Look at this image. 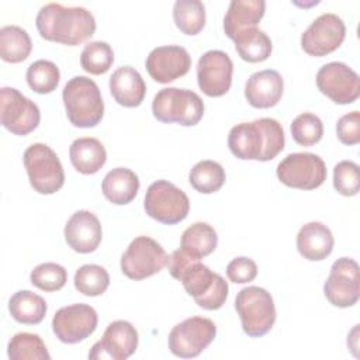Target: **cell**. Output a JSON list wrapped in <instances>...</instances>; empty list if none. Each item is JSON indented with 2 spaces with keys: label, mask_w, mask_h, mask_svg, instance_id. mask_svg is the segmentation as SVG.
<instances>
[{
  "label": "cell",
  "mask_w": 360,
  "mask_h": 360,
  "mask_svg": "<svg viewBox=\"0 0 360 360\" xmlns=\"http://www.w3.org/2000/svg\"><path fill=\"white\" fill-rule=\"evenodd\" d=\"M8 311L17 322L37 325L45 318L46 302L41 295L30 290H20L10 298Z\"/></svg>",
  "instance_id": "27"
},
{
  "label": "cell",
  "mask_w": 360,
  "mask_h": 360,
  "mask_svg": "<svg viewBox=\"0 0 360 360\" xmlns=\"http://www.w3.org/2000/svg\"><path fill=\"white\" fill-rule=\"evenodd\" d=\"M263 0H232L224 17V31L232 41L240 34L256 28L264 15Z\"/></svg>",
  "instance_id": "22"
},
{
  "label": "cell",
  "mask_w": 360,
  "mask_h": 360,
  "mask_svg": "<svg viewBox=\"0 0 360 360\" xmlns=\"http://www.w3.org/2000/svg\"><path fill=\"white\" fill-rule=\"evenodd\" d=\"M75 288L87 297H97L105 292L110 285L108 271L98 264H83L75 273Z\"/></svg>",
  "instance_id": "34"
},
{
  "label": "cell",
  "mask_w": 360,
  "mask_h": 360,
  "mask_svg": "<svg viewBox=\"0 0 360 360\" xmlns=\"http://www.w3.org/2000/svg\"><path fill=\"white\" fill-rule=\"evenodd\" d=\"M152 112L160 122H176L184 127H193L197 125L204 115V103L193 90L165 87L155 94Z\"/></svg>",
  "instance_id": "5"
},
{
  "label": "cell",
  "mask_w": 360,
  "mask_h": 360,
  "mask_svg": "<svg viewBox=\"0 0 360 360\" xmlns=\"http://www.w3.org/2000/svg\"><path fill=\"white\" fill-rule=\"evenodd\" d=\"M30 280L34 287L42 291H58L66 284L68 271L63 266L58 263L46 262L34 267L30 274Z\"/></svg>",
  "instance_id": "38"
},
{
  "label": "cell",
  "mask_w": 360,
  "mask_h": 360,
  "mask_svg": "<svg viewBox=\"0 0 360 360\" xmlns=\"http://www.w3.org/2000/svg\"><path fill=\"white\" fill-rule=\"evenodd\" d=\"M316 86L336 104H352L360 96L359 75L342 62H329L316 73Z\"/></svg>",
  "instance_id": "15"
},
{
  "label": "cell",
  "mask_w": 360,
  "mask_h": 360,
  "mask_svg": "<svg viewBox=\"0 0 360 360\" xmlns=\"http://www.w3.org/2000/svg\"><path fill=\"white\" fill-rule=\"evenodd\" d=\"M333 243L330 229L318 221L302 225L297 235V249L300 255L311 262L326 259L332 253Z\"/></svg>",
  "instance_id": "23"
},
{
  "label": "cell",
  "mask_w": 360,
  "mask_h": 360,
  "mask_svg": "<svg viewBox=\"0 0 360 360\" xmlns=\"http://www.w3.org/2000/svg\"><path fill=\"white\" fill-rule=\"evenodd\" d=\"M0 121L1 125L14 135H27L32 132L39 121L38 105L21 94L14 87L0 89Z\"/></svg>",
  "instance_id": "12"
},
{
  "label": "cell",
  "mask_w": 360,
  "mask_h": 360,
  "mask_svg": "<svg viewBox=\"0 0 360 360\" xmlns=\"http://www.w3.org/2000/svg\"><path fill=\"white\" fill-rule=\"evenodd\" d=\"M346 35L343 20L333 14L325 13L316 17L301 35V46L311 56H325L336 51Z\"/></svg>",
  "instance_id": "16"
},
{
  "label": "cell",
  "mask_w": 360,
  "mask_h": 360,
  "mask_svg": "<svg viewBox=\"0 0 360 360\" xmlns=\"http://www.w3.org/2000/svg\"><path fill=\"white\" fill-rule=\"evenodd\" d=\"M103 238L98 218L87 210H79L65 225V240L77 253L94 252Z\"/></svg>",
  "instance_id": "20"
},
{
  "label": "cell",
  "mask_w": 360,
  "mask_h": 360,
  "mask_svg": "<svg viewBox=\"0 0 360 360\" xmlns=\"http://www.w3.org/2000/svg\"><path fill=\"white\" fill-rule=\"evenodd\" d=\"M138 347V332L128 321H114L104 330L103 338L96 342L89 353V359L125 360Z\"/></svg>",
  "instance_id": "18"
},
{
  "label": "cell",
  "mask_w": 360,
  "mask_h": 360,
  "mask_svg": "<svg viewBox=\"0 0 360 360\" xmlns=\"http://www.w3.org/2000/svg\"><path fill=\"white\" fill-rule=\"evenodd\" d=\"M225 170L215 160H201L193 166L188 181L198 193L211 194L218 191L225 183Z\"/></svg>",
  "instance_id": "31"
},
{
  "label": "cell",
  "mask_w": 360,
  "mask_h": 360,
  "mask_svg": "<svg viewBox=\"0 0 360 360\" xmlns=\"http://www.w3.org/2000/svg\"><path fill=\"white\" fill-rule=\"evenodd\" d=\"M217 326L210 318L191 316L173 326L169 333V350L181 359L197 357L215 339Z\"/></svg>",
  "instance_id": "11"
},
{
  "label": "cell",
  "mask_w": 360,
  "mask_h": 360,
  "mask_svg": "<svg viewBox=\"0 0 360 360\" xmlns=\"http://www.w3.org/2000/svg\"><path fill=\"white\" fill-rule=\"evenodd\" d=\"M35 24L42 38L63 45H79L96 31L94 15L84 7H65L59 3L42 6Z\"/></svg>",
  "instance_id": "3"
},
{
  "label": "cell",
  "mask_w": 360,
  "mask_h": 360,
  "mask_svg": "<svg viewBox=\"0 0 360 360\" xmlns=\"http://www.w3.org/2000/svg\"><path fill=\"white\" fill-rule=\"evenodd\" d=\"M235 48L238 55L250 63H257L266 60L273 49L271 39L269 35L259 30V28H252L239 37L233 39Z\"/></svg>",
  "instance_id": "30"
},
{
  "label": "cell",
  "mask_w": 360,
  "mask_h": 360,
  "mask_svg": "<svg viewBox=\"0 0 360 360\" xmlns=\"http://www.w3.org/2000/svg\"><path fill=\"white\" fill-rule=\"evenodd\" d=\"M7 354L11 360H49L48 349L37 333L20 332L14 335L7 346Z\"/></svg>",
  "instance_id": "33"
},
{
  "label": "cell",
  "mask_w": 360,
  "mask_h": 360,
  "mask_svg": "<svg viewBox=\"0 0 360 360\" xmlns=\"http://www.w3.org/2000/svg\"><path fill=\"white\" fill-rule=\"evenodd\" d=\"M166 266L172 277L181 281L186 292L202 309L215 311L225 304L229 292L228 283L222 276L202 264L200 259L180 248L167 257Z\"/></svg>",
  "instance_id": "1"
},
{
  "label": "cell",
  "mask_w": 360,
  "mask_h": 360,
  "mask_svg": "<svg viewBox=\"0 0 360 360\" xmlns=\"http://www.w3.org/2000/svg\"><path fill=\"white\" fill-rule=\"evenodd\" d=\"M110 91L114 100L124 107H138L146 94V84L132 66L118 68L110 77Z\"/></svg>",
  "instance_id": "24"
},
{
  "label": "cell",
  "mask_w": 360,
  "mask_h": 360,
  "mask_svg": "<svg viewBox=\"0 0 360 360\" xmlns=\"http://www.w3.org/2000/svg\"><path fill=\"white\" fill-rule=\"evenodd\" d=\"M25 76H27L28 86L35 93L48 94L58 87L60 72L53 62L38 59L28 66Z\"/></svg>",
  "instance_id": "35"
},
{
  "label": "cell",
  "mask_w": 360,
  "mask_h": 360,
  "mask_svg": "<svg viewBox=\"0 0 360 360\" xmlns=\"http://www.w3.org/2000/svg\"><path fill=\"white\" fill-rule=\"evenodd\" d=\"M226 276L235 284H245L256 278L257 266L249 257H235L226 266Z\"/></svg>",
  "instance_id": "41"
},
{
  "label": "cell",
  "mask_w": 360,
  "mask_h": 360,
  "mask_svg": "<svg viewBox=\"0 0 360 360\" xmlns=\"http://www.w3.org/2000/svg\"><path fill=\"white\" fill-rule=\"evenodd\" d=\"M278 180L292 188L314 190L326 180V166L322 158L311 152L287 155L276 169Z\"/></svg>",
  "instance_id": "9"
},
{
  "label": "cell",
  "mask_w": 360,
  "mask_h": 360,
  "mask_svg": "<svg viewBox=\"0 0 360 360\" xmlns=\"http://www.w3.org/2000/svg\"><path fill=\"white\" fill-rule=\"evenodd\" d=\"M176 27L186 35H197L205 25V6L200 0H177L173 6Z\"/></svg>",
  "instance_id": "32"
},
{
  "label": "cell",
  "mask_w": 360,
  "mask_h": 360,
  "mask_svg": "<svg viewBox=\"0 0 360 360\" xmlns=\"http://www.w3.org/2000/svg\"><path fill=\"white\" fill-rule=\"evenodd\" d=\"M292 139L301 146H312L322 139L323 124L321 118L312 112H302L291 122Z\"/></svg>",
  "instance_id": "37"
},
{
  "label": "cell",
  "mask_w": 360,
  "mask_h": 360,
  "mask_svg": "<svg viewBox=\"0 0 360 360\" xmlns=\"http://www.w3.org/2000/svg\"><path fill=\"white\" fill-rule=\"evenodd\" d=\"M146 70L149 76L162 84L170 83L184 76L191 68V56L180 45H165L150 51L146 58Z\"/></svg>",
  "instance_id": "19"
},
{
  "label": "cell",
  "mask_w": 360,
  "mask_h": 360,
  "mask_svg": "<svg viewBox=\"0 0 360 360\" xmlns=\"http://www.w3.org/2000/svg\"><path fill=\"white\" fill-rule=\"evenodd\" d=\"M69 158L73 167L82 174L97 173L107 160L104 145L91 136L77 138L69 148Z\"/></svg>",
  "instance_id": "25"
},
{
  "label": "cell",
  "mask_w": 360,
  "mask_h": 360,
  "mask_svg": "<svg viewBox=\"0 0 360 360\" xmlns=\"http://www.w3.org/2000/svg\"><path fill=\"white\" fill-rule=\"evenodd\" d=\"M62 98L69 121L79 128L96 127L104 115V101L97 83L86 76L72 77Z\"/></svg>",
  "instance_id": "4"
},
{
  "label": "cell",
  "mask_w": 360,
  "mask_h": 360,
  "mask_svg": "<svg viewBox=\"0 0 360 360\" xmlns=\"http://www.w3.org/2000/svg\"><path fill=\"white\" fill-rule=\"evenodd\" d=\"M98 315L87 304H72L59 308L52 319L56 338L68 345H75L89 338L97 328Z\"/></svg>",
  "instance_id": "14"
},
{
  "label": "cell",
  "mask_w": 360,
  "mask_h": 360,
  "mask_svg": "<svg viewBox=\"0 0 360 360\" xmlns=\"http://www.w3.org/2000/svg\"><path fill=\"white\" fill-rule=\"evenodd\" d=\"M235 308L243 332L260 338L270 332L276 322V307L271 294L257 285L242 288L235 298Z\"/></svg>",
  "instance_id": "6"
},
{
  "label": "cell",
  "mask_w": 360,
  "mask_h": 360,
  "mask_svg": "<svg viewBox=\"0 0 360 360\" xmlns=\"http://www.w3.org/2000/svg\"><path fill=\"white\" fill-rule=\"evenodd\" d=\"M217 245V232L207 222H195L190 225L181 235V249L197 259L211 255Z\"/></svg>",
  "instance_id": "29"
},
{
  "label": "cell",
  "mask_w": 360,
  "mask_h": 360,
  "mask_svg": "<svg viewBox=\"0 0 360 360\" xmlns=\"http://www.w3.org/2000/svg\"><path fill=\"white\" fill-rule=\"evenodd\" d=\"M32 49L28 32L18 25H4L0 28V56L8 63L25 60Z\"/></svg>",
  "instance_id": "28"
},
{
  "label": "cell",
  "mask_w": 360,
  "mask_h": 360,
  "mask_svg": "<svg viewBox=\"0 0 360 360\" xmlns=\"http://www.w3.org/2000/svg\"><path fill=\"white\" fill-rule=\"evenodd\" d=\"M146 214L165 225H174L186 219L190 211L187 194L167 180L153 181L145 194Z\"/></svg>",
  "instance_id": "8"
},
{
  "label": "cell",
  "mask_w": 360,
  "mask_h": 360,
  "mask_svg": "<svg viewBox=\"0 0 360 360\" xmlns=\"http://www.w3.org/2000/svg\"><path fill=\"white\" fill-rule=\"evenodd\" d=\"M333 187L342 195H356L360 188L359 165L352 160L339 162L333 167Z\"/></svg>",
  "instance_id": "39"
},
{
  "label": "cell",
  "mask_w": 360,
  "mask_h": 360,
  "mask_svg": "<svg viewBox=\"0 0 360 360\" xmlns=\"http://www.w3.org/2000/svg\"><path fill=\"white\" fill-rule=\"evenodd\" d=\"M114 63L112 48L104 41H93L84 45L80 53L82 68L91 75L105 73Z\"/></svg>",
  "instance_id": "36"
},
{
  "label": "cell",
  "mask_w": 360,
  "mask_h": 360,
  "mask_svg": "<svg viewBox=\"0 0 360 360\" xmlns=\"http://www.w3.org/2000/svg\"><path fill=\"white\" fill-rule=\"evenodd\" d=\"M167 253L155 239L136 236L121 256V271L131 280H143L167 264Z\"/></svg>",
  "instance_id": "10"
},
{
  "label": "cell",
  "mask_w": 360,
  "mask_h": 360,
  "mask_svg": "<svg viewBox=\"0 0 360 360\" xmlns=\"http://www.w3.org/2000/svg\"><path fill=\"white\" fill-rule=\"evenodd\" d=\"M101 190L110 202L124 205L136 197L139 190V179L128 167H115L104 176Z\"/></svg>",
  "instance_id": "26"
},
{
  "label": "cell",
  "mask_w": 360,
  "mask_h": 360,
  "mask_svg": "<svg viewBox=\"0 0 360 360\" xmlns=\"http://www.w3.org/2000/svg\"><path fill=\"white\" fill-rule=\"evenodd\" d=\"M24 166L31 187L39 194H53L65 183V172L58 155L45 143H32L24 152Z\"/></svg>",
  "instance_id": "7"
},
{
  "label": "cell",
  "mask_w": 360,
  "mask_h": 360,
  "mask_svg": "<svg viewBox=\"0 0 360 360\" xmlns=\"http://www.w3.org/2000/svg\"><path fill=\"white\" fill-rule=\"evenodd\" d=\"M336 135L345 145H357L360 142V112L352 111L342 115L336 124Z\"/></svg>",
  "instance_id": "40"
},
{
  "label": "cell",
  "mask_w": 360,
  "mask_h": 360,
  "mask_svg": "<svg viewBox=\"0 0 360 360\" xmlns=\"http://www.w3.org/2000/svg\"><path fill=\"white\" fill-rule=\"evenodd\" d=\"M283 91V77L273 69H264L253 73L245 84V97L255 108L274 107L281 100Z\"/></svg>",
  "instance_id": "21"
},
{
  "label": "cell",
  "mask_w": 360,
  "mask_h": 360,
  "mask_svg": "<svg viewBox=\"0 0 360 360\" xmlns=\"http://www.w3.org/2000/svg\"><path fill=\"white\" fill-rule=\"evenodd\" d=\"M323 294L335 307H353L360 297V274L357 262L350 257H340L333 262L330 273L323 284Z\"/></svg>",
  "instance_id": "13"
},
{
  "label": "cell",
  "mask_w": 360,
  "mask_h": 360,
  "mask_svg": "<svg viewBox=\"0 0 360 360\" xmlns=\"http://www.w3.org/2000/svg\"><path fill=\"white\" fill-rule=\"evenodd\" d=\"M233 65L228 53L211 49L202 53L197 63L198 87L208 97H221L232 84Z\"/></svg>",
  "instance_id": "17"
},
{
  "label": "cell",
  "mask_w": 360,
  "mask_h": 360,
  "mask_svg": "<svg viewBox=\"0 0 360 360\" xmlns=\"http://www.w3.org/2000/svg\"><path fill=\"white\" fill-rule=\"evenodd\" d=\"M284 143L283 127L274 118L240 122L228 134L229 150L242 160H271L284 149Z\"/></svg>",
  "instance_id": "2"
}]
</instances>
